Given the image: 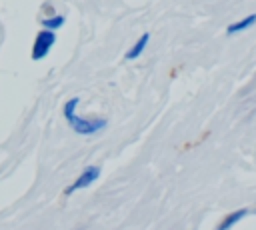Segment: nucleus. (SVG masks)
<instances>
[{
	"label": "nucleus",
	"mask_w": 256,
	"mask_h": 230,
	"mask_svg": "<svg viewBox=\"0 0 256 230\" xmlns=\"http://www.w3.org/2000/svg\"><path fill=\"white\" fill-rule=\"evenodd\" d=\"M56 44V32H52V30H46V28H42L38 34H36V38H34V44H32V60L34 62H38V60H44L46 56H48V52L52 50V46Z\"/></svg>",
	"instance_id": "f03ea898"
},
{
	"label": "nucleus",
	"mask_w": 256,
	"mask_h": 230,
	"mask_svg": "<svg viewBox=\"0 0 256 230\" xmlns=\"http://www.w3.org/2000/svg\"><path fill=\"white\" fill-rule=\"evenodd\" d=\"M148 42H150V34H146V32H144V34H142V36H140V38L134 42V46H132V48L126 52V60H136V58H138V56H140V54L146 50Z\"/></svg>",
	"instance_id": "423d86ee"
},
{
	"label": "nucleus",
	"mask_w": 256,
	"mask_h": 230,
	"mask_svg": "<svg viewBox=\"0 0 256 230\" xmlns=\"http://www.w3.org/2000/svg\"><path fill=\"white\" fill-rule=\"evenodd\" d=\"M248 214V208H240V210H234V212H230L228 216H224V220L216 226V230H230V228H234L244 216Z\"/></svg>",
	"instance_id": "20e7f679"
},
{
	"label": "nucleus",
	"mask_w": 256,
	"mask_h": 230,
	"mask_svg": "<svg viewBox=\"0 0 256 230\" xmlns=\"http://www.w3.org/2000/svg\"><path fill=\"white\" fill-rule=\"evenodd\" d=\"M98 178H100V166H96V164L86 166V168L82 170V174L64 190V196H70V194H74V192H78V190H82V188H88V186L94 184Z\"/></svg>",
	"instance_id": "7ed1b4c3"
},
{
	"label": "nucleus",
	"mask_w": 256,
	"mask_h": 230,
	"mask_svg": "<svg viewBox=\"0 0 256 230\" xmlns=\"http://www.w3.org/2000/svg\"><path fill=\"white\" fill-rule=\"evenodd\" d=\"M254 24H256V14H248L246 18H242V20H238V22H232V24L226 28V34H228V36H234V34H238V32H244V30L252 28Z\"/></svg>",
	"instance_id": "39448f33"
},
{
	"label": "nucleus",
	"mask_w": 256,
	"mask_h": 230,
	"mask_svg": "<svg viewBox=\"0 0 256 230\" xmlns=\"http://www.w3.org/2000/svg\"><path fill=\"white\" fill-rule=\"evenodd\" d=\"M64 22H66V18H64L62 14H54V16H48V18L42 20V28L56 32V30H60V28L64 26Z\"/></svg>",
	"instance_id": "0eeeda50"
},
{
	"label": "nucleus",
	"mask_w": 256,
	"mask_h": 230,
	"mask_svg": "<svg viewBox=\"0 0 256 230\" xmlns=\"http://www.w3.org/2000/svg\"><path fill=\"white\" fill-rule=\"evenodd\" d=\"M78 104H80V98L74 96V98L66 100V104L62 106V114H64L68 126L76 134H80V136H92V134H96V132H100V130L106 128V124H108L106 118H82V116H78L76 114Z\"/></svg>",
	"instance_id": "f257e3e1"
}]
</instances>
